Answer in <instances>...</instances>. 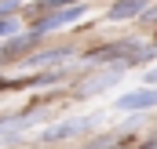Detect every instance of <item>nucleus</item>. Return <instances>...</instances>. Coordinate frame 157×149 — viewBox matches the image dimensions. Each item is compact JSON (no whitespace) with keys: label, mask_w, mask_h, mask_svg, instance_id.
<instances>
[{"label":"nucleus","mask_w":157,"mask_h":149,"mask_svg":"<svg viewBox=\"0 0 157 149\" xmlns=\"http://www.w3.org/2000/svg\"><path fill=\"white\" fill-rule=\"evenodd\" d=\"M154 4H157V0H154Z\"/></svg>","instance_id":"nucleus-11"},{"label":"nucleus","mask_w":157,"mask_h":149,"mask_svg":"<svg viewBox=\"0 0 157 149\" xmlns=\"http://www.w3.org/2000/svg\"><path fill=\"white\" fill-rule=\"evenodd\" d=\"M121 113H143V109H154L157 106V87H132V91H124L117 102H113Z\"/></svg>","instance_id":"nucleus-3"},{"label":"nucleus","mask_w":157,"mask_h":149,"mask_svg":"<svg viewBox=\"0 0 157 149\" xmlns=\"http://www.w3.org/2000/svg\"><path fill=\"white\" fill-rule=\"evenodd\" d=\"M26 0H0V18H18Z\"/></svg>","instance_id":"nucleus-8"},{"label":"nucleus","mask_w":157,"mask_h":149,"mask_svg":"<svg viewBox=\"0 0 157 149\" xmlns=\"http://www.w3.org/2000/svg\"><path fill=\"white\" fill-rule=\"evenodd\" d=\"M73 4H88V0H37V15H48V11H62V7H73Z\"/></svg>","instance_id":"nucleus-7"},{"label":"nucleus","mask_w":157,"mask_h":149,"mask_svg":"<svg viewBox=\"0 0 157 149\" xmlns=\"http://www.w3.org/2000/svg\"><path fill=\"white\" fill-rule=\"evenodd\" d=\"M143 84H146V87H157V69H146V73H143Z\"/></svg>","instance_id":"nucleus-10"},{"label":"nucleus","mask_w":157,"mask_h":149,"mask_svg":"<svg viewBox=\"0 0 157 149\" xmlns=\"http://www.w3.org/2000/svg\"><path fill=\"white\" fill-rule=\"evenodd\" d=\"M150 4L154 0H113L106 7V22H139Z\"/></svg>","instance_id":"nucleus-4"},{"label":"nucleus","mask_w":157,"mask_h":149,"mask_svg":"<svg viewBox=\"0 0 157 149\" xmlns=\"http://www.w3.org/2000/svg\"><path fill=\"white\" fill-rule=\"evenodd\" d=\"M73 58V47H51V51H29L22 62L26 66H59V62H70Z\"/></svg>","instance_id":"nucleus-5"},{"label":"nucleus","mask_w":157,"mask_h":149,"mask_svg":"<svg viewBox=\"0 0 157 149\" xmlns=\"http://www.w3.org/2000/svg\"><path fill=\"white\" fill-rule=\"evenodd\" d=\"M84 15H88V4H73V7H62V11H48V15H40L37 22L29 26V33L51 37V33H59V29H70V26L80 22Z\"/></svg>","instance_id":"nucleus-2"},{"label":"nucleus","mask_w":157,"mask_h":149,"mask_svg":"<svg viewBox=\"0 0 157 149\" xmlns=\"http://www.w3.org/2000/svg\"><path fill=\"white\" fill-rule=\"evenodd\" d=\"M150 58H157L154 44H132V40H117V44H102L95 51H84V62L88 66H117V69L143 66Z\"/></svg>","instance_id":"nucleus-1"},{"label":"nucleus","mask_w":157,"mask_h":149,"mask_svg":"<svg viewBox=\"0 0 157 149\" xmlns=\"http://www.w3.org/2000/svg\"><path fill=\"white\" fill-rule=\"evenodd\" d=\"M18 33V18H0V37L7 40V37H15Z\"/></svg>","instance_id":"nucleus-9"},{"label":"nucleus","mask_w":157,"mask_h":149,"mask_svg":"<svg viewBox=\"0 0 157 149\" xmlns=\"http://www.w3.org/2000/svg\"><path fill=\"white\" fill-rule=\"evenodd\" d=\"M91 127V120L84 116V120H66V124H59V127H48L40 138L44 142H59V138H73V135H80V131H88Z\"/></svg>","instance_id":"nucleus-6"}]
</instances>
